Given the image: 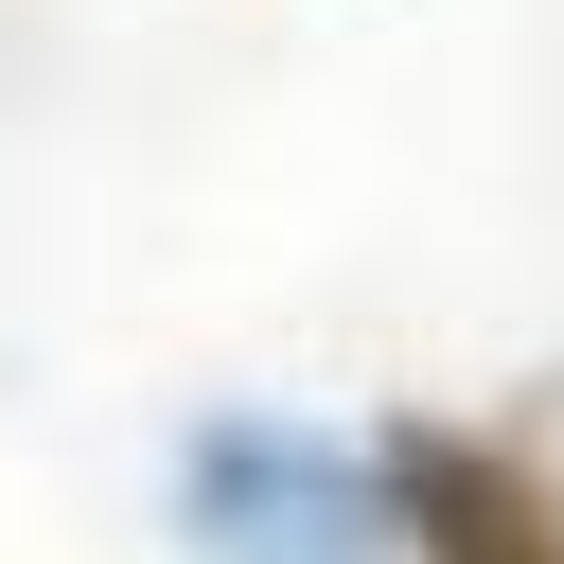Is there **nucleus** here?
<instances>
[{"mask_svg":"<svg viewBox=\"0 0 564 564\" xmlns=\"http://www.w3.org/2000/svg\"><path fill=\"white\" fill-rule=\"evenodd\" d=\"M176 546L194 564H388V476L317 405H194L176 423Z\"/></svg>","mask_w":564,"mask_h":564,"instance_id":"obj_1","label":"nucleus"},{"mask_svg":"<svg viewBox=\"0 0 564 564\" xmlns=\"http://www.w3.org/2000/svg\"><path fill=\"white\" fill-rule=\"evenodd\" d=\"M388 476V564H564V476L494 423H370Z\"/></svg>","mask_w":564,"mask_h":564,"instance_id":"obj_2","label":"nucleus"}]
</instances>
